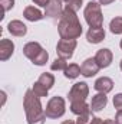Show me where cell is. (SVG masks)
Returning <instances> with one entry per match:
<instances>
[{"instance_id": "obj_1", "label": "cell", "mask_w": 122, "mask_h": 124, "mask_svg": "<svg viewBox=\"0 0 122 124\" xmlns=\"http://www.w3.org/2000/svg\"><path fill=\"white\" fill-rule=\"evenodd\" d=\"M58 32L61 39H76L82 35V25L76 16V12L65 7L62 17L58 23Z\"/></svg>"}, {"instance_id": "obj_2", "label": "cell", "mask_w": 122, "mask_h": 124, "mask_svg": "<svg viewBox=\"0 0 122 124\" xmlns=\"http://www.w3.org/2000/svg\"><path fill=\"white\" fill-rule=\"evenodd\" d=\"M23 107H25L27 124H45L46 114H45V110L42 108L40 98L36 97L32 90H27L25 94Z\"/></svg>"}, {"instance_id": "obj_3", "label": "cell", "mask_w": 122, "mask_h": 124, "mask_svg": "<svg viewBox=\"0 0 122 124\" xmlns=\"http://www.w3.org/2000/svg\"><path fill=\"white\" fill-rule=\"evenodd\" d=\"M23 54H25L26 58H29L37 66H43L47 62V59H49V54L37 42H29V43H26L23 46Z\"/></svg>"}, {"instance_id": "obj_4", "label": "cell", "mask_w": 122, "mask_h": 124, "mask_svg": "<svg viewBox=\"0 0 122 124\" xmlns=\"http://www.w3.org/2000/svg\"><path fill=\"white\" fill-rule=\"evenodd\" d=\"M83 16H85L86 23L91 28H102L103 16H102V12H101V4L96 3V0H91L86 4Z\"/></svg>"}, {"instance_id": "obj_5", "label": "cell", "mask_w": 122, "mask_h": 124, "mask_svg": "<svg viewBox=\"0 0 122 124\" xmlns=\"http://www.w3.org/2000/svg\"><path fill=\"white\" fill-rule=\"evenodd\" d=\"M65 110H66V104H65V100L62 97H52L45 108V114L47 118H59L65 114Z\"/></svg>"}, {"instance_id": "obj_6", "label": "cell", "mask_w": 122, "mask_h": 124, "mask_svg": "<svg viewBox=\"0 0 122 124\" xmlns=\"http://www.w3.org/2000/svg\"><path fill=\"white\" fill-rule=\"evenodd\" d=\"M76 39H61L56 45V54L59 58L70 59L73 56V51L76 49Z\"/></svg>"}, {"instance_id": "obj_7", "label": "cell", "mask_w": 122, "mask_h": 124, "mask_svg": "<svg viewBox=\"0 0 122 124\" xmlns=\"http://www.w3.org/2000/svg\"><path fill=\"white\" fill-rule=\"evenodd\" d=\"M89 95V87L86 82H76L70 91H69V101L75 102V101H85L86 97Z\"/></svg>"}, {"instance_id": "obj_8", "label": "cell", "mask_w": 122, "mask_h": 124, "mask_svg": "<svg viewBox=\"0 0 122 124\" xmlns=\"http://www.w3.org/2000/svg\"><path fill=\"white\" fill-rule=\"evenodd\" d=\"M62 13H63V7H62V0H49L46 10H45V16L52 19V20H61Z\"/></svg>"}, {"instance_id": "obj_9", "label": "cell", "mask_w": 122, "mask_h": 124, "mask_svg": "<svg viewBox=\"0 0 122 124\" xmlns=\"http://www.w3.org/2000/svg\"><path fill=\"white\" fill-rule=\"evenodd\" d=\"M99 69H101V68H99L96 59H95V58H88L86 61L82 63V66H81V74H82L83 77H86V78H91V77H93V75L98 74Z\"/></svg>"}, {"instance_id": "obj_10", "label": "cell", "mask_w": 122, "mask_h": 124, "mask_svg": "<svg viewBox=\"0 0 122 124\" xmlns=\"http://www.w3.org/2000/svg\"><path fill=\"white\" fill-rule=\"evenodd\" d=\"M112 58H114L112 52L109 49H106V48L105 49H99L96 52V55H95V59L98 62L99 68H108L112 63Z\"/></svg>"}, {"instance_id": "obj_11", "label": "cell", "mask_w": 122, "mask_h": 124, "mask_svg": "<svg viewBox=\"0 0 122 124\" xmlns=\"http://www.w3.org/2000/svg\"><path fill=\"white\" fill-rule=\"evenodd\" d=\"M14 52V43L10 39H1L0 42V59L7 61Z\"/></svg>"}, {"instance_id": "obj_12", "label": "cell", "mask_w": 122, "mask_h": 124, "mask_svg": "<svg viewBox=\"0 0 122 124\" xmlns=\"http://www.w3.org/2000/svg\"><path fill=\"white\" fill-rule=\"evenodd\" d=\"M95 90L98 93H102V94H108L109 91H112L114 88V81L108 77H102V78H98L95 81Z\"/></svg>"}, {"instance_id": "obj_13", "label": "cell", "mask_w": 122, "mask_h": 124, "mask_svg": "<svg viewBox=\"0 0 122 124\" xmlns=\"http://www.w3.org/2000/svg\"><path fill=\"white\" fill-rule=\"evenodd\" d=\"M7 31L10 32L13 36L20 38V36H25V35L27 33V28H26V25H25L23 22H20V20H12V22L7 25Z\"/></svg>"}, {"instance_id": "obj_14", "label": "cell", "mask_w": 122, "mask_h": 124, "mask_svg": "<svg viewBox=\"0 0 122 124\" xmlns=\"http://www.w3.org/2000/svg\"><path fill=\"white\" fill-rule=\"evenodd\" d=\"M103 39H105V31L102 28H91L86 33V40L93 45L101 43Z\"/></svg>"}, {"instance_id": "obj_15", "label": "cell", "mask_w": 122, "mask_h": 124, "mask_svg": "<svg viewBox=\"0 0 122 124\" xmlns=\"http://www.w3.org/2000/svg\"><path fill=\"white\" fill-rule=\"evenodd\" d=\"M106 104H108L106 94L99 93V94H96V95H93V98H92L91 110H92V111H95V113H98V111L103 110V108L106 107Z\"/></svg>"}, {"instance_id": "obj_16", "label": "cell", "mask_w": 122, "mask_h": 124, "mask_svg": "<svg viewBox=\"0 0 122 124\" xmlns=\"http://www.w3.org/2000/svg\"><path fill=\"white\" fill-rule=\"evenodd\" d=\"M23 16H25V19L29 20V22H37V20H42V19L45 17L43 13H42L37 7H34V6H27V7L23 10Z\"/></svg>"}, {"instance_id": "obj_17", "label": "cell", "mask_w": 122, "mask_h": 124, "mask_svg": "<svg viewBox=\"0 0 122 124\" xmlns=\"http://www.w3.org/2000/svg\"><path fill=\"white\" fill-rule=\"evenodd\" d=\"M70 111L73 114H76L78 117L91 114V105H88L85 101H75V102H70Z\"/></svg>"}, {"instance_id": "obj_18", "label": "cell", "mask_w": 122, "mask_h": 124, "mask_svg": "<svg viewBox=\"0 0 122 124\" xmlns=\"http://www.w3.org/2000/svg\"><path fill=\"white\" fill-rule=\"evenodd\" d=\"M63 72H65V77H66V78L75 79V78H78L79 74H81V66H79L78 63H69L68 68H66Z\"/></svg>"}, {"instance_id": "obj_19", "label": "cell", "mask_w": 122, "mask_h": 124, "mask_svg": "<svg viewBox=\"0 0 122 124\" xmlns=\"http://www.w3.org/2000/svg\"><path fill=\"white\" fill-rule=\"evenodd\" d=\"M43 87H46L47 90H50L53 85H55V77L52 75V74H49V72H45V74H42L40 77H39V79H37Z\"/></svg>"}, {"instance_id": "obj_20", "label": "cell", "mask_w": 122, "mask_h": 124, "mask_svg": "<svg viewBox=\"0 0 122 124\" xmlns=\"http://www.w3.org/2000/svg\"><path fill=\"white\" fill-rule=\"evenodd\" d=\"M109 29H111L112 33H115V35H121L122 33V17L112 19L111 23H109Z\"/></svg>"}, {"instance_id": "obj_21", "label": "cell", "mask_w": 122, "mask_h": 124, "mask_svg": "<svg viewBox=\"0 0 122 124\" xmlns=\"http://www.w3.org/2000/svg\"><path fill=\"white\" fill-rule=\"evenodd\" d=\"M32 91L34 93V95H36V97L42 98V97H46V95H47V91H49V90H47L46 87H43V85H42V84L37 81V82H34V84H33V88H32Z\"/></svg>"}, {"instance_id": "obj_22", "label": "cell", "mask_w": 122, "mask_h": 124, "mask_svg": "<svg viewBox=\"0 0 122 124\" xmlns=\"http://www.w3.org/2000/svg\"><path fill=\"white\" fill-rule=\"evenodd\" d=\"M50 68H52V71H65L68 68V62L63 58H56L55 61L52 62Z\"/></svg>"}, {"instance_id": "obj_23", "label": "cell", "mask_w": 122, "mask_h": 124, "mask_svg": "<svg viewBox=\"0 0 122 124\" xmlns=\"http://www.w3.org/2000/svg\"><path fill=\"white\" fill-rule=\"evenodd\" d=\"M82 3H83V0H68L66 1V7L70 9V10H73V12H78L81 9Z\"/></svg>"}, {"instance_id": "obj_24", "label": "cell", "mask_w": 122, "mask_h": 124, "mask_svg": "<svg viewBox=\"0 0 122 124\" xmlns=\"http://www.w3.org/2000/svg\"><path fill=\"white\" fill-rule=\"evenodd\" d=\"M0 4H1V7H3V12L6 13V12H9L10 9H13L14 0H0Z\"/></svg>"}, {"instance_id": "obj_25", "label": "cell", "mask_w": 122, "mask_h": 124, "mask_svg": "<svg viewBox=\"0 0 122 124\" xmlns=\"http://www.w3.org/2000/svg\"><path fill=\"white\" fill-rule=\"evenodd\" d=\"M114 107L116 110H122V94H116L114 97Z\"/></svg>"}, {"instance_id": "obj_26", "label": "cell", "mask_w": 122, "mask_h": 124, "mask_svg": "<svg viewBox=\"0 0 122 124\" xmlns=\"http://www.w3.org/2000/svg\"><path fill=\"white\" fill-rule=\"evenodd\" d=\"M115 123L122 124V110H118V113H116V116H115Z\"/></svg>"}, {"instance_id": "obj_27", "label": "cell", "mask_w": 122, "mask_h": 124, "mask_svg": "<svg viewBox=\"0 0 122 124\" xmlns=\"http://www.w3.org/2000/svg\"><path fill=\"white\" fill-rule=\"evenodd\" d=\"M34 4H39V6H43V7H46L47 6V3H49V0H32Z\"/></svg>"}, {"instance_id": "obj_28", "label": "cell", "mask_w": 122, "mask_h": 124, "mask_svg": "<svg viewBox=\"0 0 122 124\" xmlns=\"http://www.w3.org/2000/svg\"><path fill=\"white\" fill-rule=\"evenodd\" d=\"M89 124H103V120L99 118V117H93L91 121H89Z\"/></svg>"}, {"instance_id": "obj_29", "label": "cell", "mask_w": 122, "mask_h": 124, "mask_svg": "<svg viewBox=\"0 0 122 124\" xmlns=\"http://www.w3.org/2000/svg\"><path fill=\"white\" fill-rule=\"evenodd\" d=\"M115 0H99V3L101 4H103V6H106V4H111V3H114Z\"/></svg>"}, {"instance_id": "obj_30", "label": "cell", "mask_w": 122, "mask_h": 124, "mask_svg": "<svg viewBox=\"0 0 122 124\" xmlns=\"http://www.w3.org/2000/svg\"><path fill=\"white\" fill-rule=\"evenodd\" d=\"M103 124H116V123H115L114 120H109V118H108V120H105V121H103Z\"/></svg>"}, {"instance_id": "obj_31", "label": "cell", "mask_w": 122, "mask_h": 124, "mask_svg": "<svg viewBox=\"0 0 122 124\" xmlns=\"http://www.w3.org/2000/svg\"><path fill=\"white\" fill-rule=\"evenodd\" d=\"M62 124H76L75 121H72V120H66V121H63Z\"/></svg>"}, {"instance_id": "obj_32", "label": "cell", "mask_w": 122, "mask_h": 124, "mask_svg": "<svg viewBox=\"0 0 122 124\" xmlns=\"http://www.w3.org/2000/svg\"><path fill=\"white\" fill-rule=\"evenodd\" d=\"M119 66H121V71H122V59H121V63H119Z\"/></svg>"}, {"instance_id": "obj_33", "label": "cell", "mask_w": 122, "mask_h": 124, "mask_svg": "<svg viewBox=\"0 0 122 124\" xmlns=\"http://www.w3.org/2000/svg\"><path fill=\"white\" fill-rule=\"evenodd\" d=\"M119 46H121V49H122V39H121V43H119Z\"/></svg>"}, {"instance_id": "obj_34", "label": "cell", "mask_w": 122, "mask_h": 124, "mask_svg": "<svg viewBox=\"0 0 122 124\" xmlns=\"http://www.w3.org/2000/svg\"><path fill=\"white\" fill-rule=\"evenodd\" d=\"M62 1H68V0H62Z\"/></svg>"}, {"instance_id": "obj_35", "label": "cell", "mask_w": 122, "mask_h": 124, "mask_svg": "<svg viewBox=\"0 0 122 124\" xmlns=\"http://www.w3.org/2000/svg\"><path fill=\"white\" fill-rule=\"evenodd\" d=\"M76 124H82V123H76Z\"/></svg>"}]
</instances>
